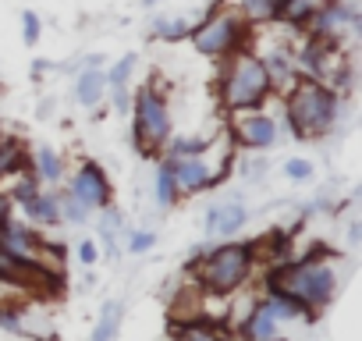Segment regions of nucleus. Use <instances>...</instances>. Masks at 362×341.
I'll return each instance as SVG.
<instances>
[{
    "mask_svg": "<svg viewBox=\"0 0 362 341\" xmlns=\"http://www.w3.org/2000/svg\"><path fill=\"white\" fill-rule=\"evenodd\" d=\"M284 114L298 139H320L334 128V121L341 114V96H337V89L298 75L284 89Z\"/></svg>",
    "mask_w": 362,
    "mask_h": 341,
    "instance_id": "1",
    "label": "nucleus"
},
{
    "mask_svg": "<svg viewBox=\"0 0 362 341\" xmlns=\"http://www.w3.org/2000/svg\"><path fill=\"white\" fill-rule=\"evenodd\" d=\"M217 93H221V103L235 114V110H256L263 107L270 96H274V82H270V71L263 64V57L256 50H235L224 57V71H221V82H217Z\"/></svg>",
    "mask_w": 362,
    "mask_h": 341,
    "instance_id": "2",
    "label": "nucleus"
},
{
    "mask_svg": "<svg viewBox=\"0 0 362 341\" xmlns=\"http://www.w3.org/2000/svg\"><path fill=\"white\" fill-rule=\"evenodd\" d=\"M267 284L270 288H281L284 295H291L302 306L305 316L320 313L334 299V291H337L334 270L327 263H320V260H284V263H277L270 270Z\"/></svg>",
    "mask_w": 362,
    "mask_h": 341,
    "instance_id": "3",
    "label": "nucleus"
},
{
    "mask_svg": "<svg viewBox=\"0 0 362 341\" xmlns=\"http://www.w3.org/2000/svg\"><path fill=\"white\" fill-rule=\"evenodd\" d=\"M252 267H256V245L224 242L196 263V281L206 295H235L252 277Z\"/></svg>",
    "mask_w": 362,
    "mask_h": 341,
    "instance_id": "4",
    "label": "nucleus"
},
{
    "mask_svg": "<svg viewBox=\"0 0 362 341\" xmlns=\"http://www.w3.org/2000/svg\"><path fill=\"white\" fill-rule=\"evenodd\" d=\"M249 29H252V25H249L238 11H210L199 25H192L189 40H192V47H196L203 57L224 61L228 54H235V50L245 47Z\"/></svg>",
    "mask_w": 362,
    "mask_h": 341,
    "instance_id": "5",
    "label": "nucleus"
},
{
    "mask_svg": "<svg viewBox=\"0 0 362 341\" xmlns=\"http://www.w3.org/2000/svg\"><path fill=\"white\" fill-rule=\"evenodd\" d=\"M132 114H135L132 135H135V142H139L146 153L170 142V107H167V100L160 96V89L142 86V89L135 93V100H132Z\"/></svg>",
    "mask_w": 362,
    "mask_h": 341,
    "instance_id": "6",
    "label": "nucleus"
},
{
    "mask_svg": "<svg viewBox=\"0 0 362 341\" xmlns=\"http://www.w3.org/2000/svg\"><path fill=\"white\" fill-rule=\"evenodd\" d=\"M167 163L174 170L177 192H203V189H214V185H221L228 178L224 167H210L206 163V153H199V156H170Z\"/></svg>",
    "mask_w": 362,
    "mask_h": 341,
    "instance_id": "7",
    "label": "nucleus"
},
{
    "mask_svg": "<svg viewBox=\"0 0 362 341\" xmlns=\"http://www.w3.org/2000/svg\"><path fill=\"white\" fill-rule=\"evenodd\" d=\"M231 135L245 149H270L277 142V121L270 114H263L259 107L256 110H235Z\"/></svg>",
    "mask_w": 362,
    "mask_h": 341,
    "instance_id": "8",
    "label": "nucleus"
},
{
    "mask_svg": "<svg viewBox=\"0 0 362 341\" xmlns=\"http://www.w3.org/2000/svg\"><path fill=\"white\" fill-rule=\"evenodd\" d=\"M71 196L82 200L89 210H107L110 207V178L107 170L93 160H82L75 178H71Z\"/></svg>",
    "mask_w": 362,
    "mask_h": 341,
    "instance_id": "9",
    "label": "nucleus"
},
{
    "mask_svg": "<svg viewBox=\"0 0 362 341\" xmlns=\"http://www.w3.org/2000/svg\"><path fill=\"white\" fill-rule=\"evenodd\" d=\"M281 323H284V320L270 309V302L259 299V302H252L249 313L242 316V337H245V341H277Z\"/></svg>",
    "mask_w": 362,
    "mask_h": 341,
    "instance_id": "10",
    "label": "nucleus"
},
{
    "mask_svg": "<svg viewBox=\"0 0 362 341\" xmlns=\"http://www.w3.org/2000/svg\"><path fill=\"white\" fill-rule=\"evenodd\" d=\"M249 221V210L242 203H221L206 214V235H235Z\"/></svg>",
    "mask_w": 362,
    "mask_h": 341,
    "instance_id": "11",
    "label": "nucleus"
},
{
    "mask_svg": "<svg viewBox=\"0 0 362 341\" xmlns=\"http://www.w3.org/2000/svg\"><path fill=\"white\" fill-rule=\"evenodd\" d=\"M103 96H107V75H103L100 64H89V68L78 75V82H75V100H78L82 107H96Z\"/></svg>",
    "mask_w": 362,
    "mask_h": 341,
    "instance_id": "12",
    "label": "nucleus"
},
{
    "mask_svg": "<svg viewBox=\"0 0 362 341\" xmlns=\"http://www.w3.org/2000/svg\"><path fill=\"white\" fill-rule=\"evenodd\" d=\"M22 210L29 214V221H36V224H47V228H54V224H61V203H57V196H50V192H33L29 200H22Z\"/></svg>",
    "mask_w": 362,
    "mask_h": 341,
    "instance_id": "13",
    "label": "nucleus"
},
{
    "mask_svg": "<svg viewBox=\"0 0 362 341\" xmlns=\"http://www.w3.org/2000/svg\"><path fill=\"white\" fill-rule=\"evenodd\" d=\"M330 4V0H281V8H277V22L281 25H291V29H305L309 18Z\"/></svg>",
    "mask_w": 362,
    "mask_h": 341,
    "instance_id": "14",
    "label": "nucleus"
},
{
    "mask_svg": "<svg viewBox=\"0 0 362 341\" xmlns=\"http://www.w3.org/2000/svg\"><path fill=\"white\" fill-rule=\"evenodd\" d=\"M33 163H36V182H47V185H54V182H61L64 178V163H61V156L50 149V146H40L36 153H33Z\"/></svg>",
    "mask_w": 362,
    "mask_h": 341,
    "instance_id": "15",
    "label": "nucleus"
},
{
    "mask_svg": "<svg viewBox=\"0 0 362 341\" xmlns=\"http://www.w3.org/2000/svg\"><path fill=\"white\" fill-rule=\"evenodd\" d=\"M277 8H281V0H238L235 11L249 25H267V22H277Z\"/></svg>",
    "mask_w": 362,
    "mask_h": 341,
    "instance_id": "16",
    "label": "nucleus"
},
{
    "mask_svg": "<svg viewBox=\"0 0 362 341\" xmlns=\"http://www.w3.org/2000/svg\"><path fill=\"white\" fill-rule=\"evenodd\" d=\"M177 185H174V170H170V163L163 160L160 167H156V203L167 210V207H174L177 203Z\"/></svg>",
    "mask_w": 362,
    "mask_h": 341,
    "instance_id": "17",
    "label": "nucleus"
},
{
    "mask_svg": "<svg viewBox=\"0 0 362 341\" xmlns=\"http://www.w3.org/2000/svg\"><path fill=\"white\" fill-rule=\"evenodd\" d=\"M189 33H192V22L189 18H156L153 22V36L156 40H167V43L189 40Z\"/></svg>",
    "mask_w": 362,
    "mask_h": 341,
    "instance_id": "18",
    "label": "nucleus"
},
{
    "mask_svg": "<svg viewBox=\"0 0 362 341\" xmlns=\"http://www.w3.org/2000/svg\"><path fill=\"white\" fill-rule=\"evenodd\" d=\"M25 170V153L18 142H0V178L4 175H22Z\"/></svg>",
    "mask_w": 362,
    "mask_h": 341,
    "instance_id": "19",
    "label": "nucleus"
},
{
    "mask_svg": "<svg viewBox=\"0 0 362 341\" xmlns=\"http://www.w3.org/2000/svg\"><path fill=\"white\" fill-rule=\"evenodd\" d=\"M181 341H224V334L217 330V323L192 316L185 327H181Z\"/></svg>",
    "mask_w": 362,
    "mask_h": 341,
    "instance_id": "20",
    "label": "nucleus"
},
{
    "mask_svg": "<svg viewBox=\"0 0 362 341\" xmlns=\"http://www.w3.org/2000/svg\"><path fill=\"white\" fill-rule=\"evenodd\" d=\"M135 61H139L135 54H124L110 71H103V75H107V89H128V79H132V71H135Z\"/></svg>",
    "mask_w": 362,
    "mask_h": 341,
    "instance_id": "21",
    "label": "nucleus"
},
{
    "mask_svg": "<svg viewBox=\"0 0 362 341\" xmlns=\"http://www.w3.org/2000/svg\"><path fill=\"white\" fill-rule=\"evenodd\" d=\"M57 203H61V221H68V224H86L89 221V207L82 203V200H75L71 192L68 196H57Z\"/></svg>",
    "mask_w": 362,
    "mask_h": 341,
    "instance_id": "22",
    "label": "nucleus"
},
{
    "mask_svg": "<svg viewBox=\"0 0 362 341\" xmlns=\"http://www.w3.org/2000/svg\"><path fill=\"white\" fill-rule=\"evenodd\" d=\"M114 330H117V306L107 302V306H103V316H100V323H96L93 341H114Z\"/></svg>",
    "mask_w": 362,
    "mask_h": 341,
    "instance_id": "23",
    "label": "nucleus"
},
{
    "mask_svg": "<svg viewBox=\"0 0 362 341\" xmlns=\"http://www.w3.org/2000/svg\"><path fill=\"white\" fill-rule=\"evenodd\" d=\"M284 175L291 182H309L313 178V163L305 156H291V160H284Z\"/></svg>",
    "mask_w": 362,
    "mask_h": 341,
    "instance_id": "24",
    "label": "nucleus"
},
{
    "mask_svg": "<svg viewBox=\"0 0 362 341\" xmlns=\"http://www.w3.org/2000/svg\"><path fill=\"white\" fill-rule=\"evenodd\" d=\"M22 36H25V43L29 47H36L40 43V36H43V22H40V15L36 11H22Z\"/></svg>",
    "mask_w": 362,
    "mask_h": 341,
    "instance_id": "25",
    "label": "nucleus"
},
{
    "mask_svg": "<svg viewBox=\"0 0 362 341\" xmlns=\"http://www.w3.org/2000/svg\"><path fill=\"white\" fill-rule=\"evenodd\" d=\"M156 245V235L153 231H132V238H128V249L132 253H149Z\"/></svg>",
    "mask_w": 362,
    "mask_h": 341,
    "instance_id": "26",
    "label": "nucleus"
},
{
    "mask_svg": "<svg viewBox=\"0 0 362 341\" xmlns=\"http://www.w3.org/2000/svg\"><path fill=\"white\" fill-rule=\"evenodd\" d=\"M96 260H100V249H96V242H93V238L78 242V263H82V267H93Z\"/></svg>",
    "mask_w": 362,
    "mask_h": 341,
    "instance_id": "27",
    "label": "nucleus"
},
{
    "mask_svg": "<svg viewBox=\"0 0 362 341\" xmlns=\"http://www.w3.org/2000/svg\"><path fill=\"white\" fill-rule=\"evenodd\" d=\"M8 217H11V200H8V196H0V224H4Z\"/></svg>",
    "mask_w": 362,
    "mask_h": 341,
    "instance_id": "28",
    "label": "nucleus"
},
{
    "mask_svg": "<svg viewBox=\"0 0 362 341\" xmlns=\"http://www.w3.org/2000/svg\"><path fill=\"white\" fill-rule=\"evenodd\" d=\"M142 4H146V8H153V4H156V0H142Z\"/></svg>",
    "mask_w": 362,
    "mask_h": 341,
    "instance_id": "29",
    "label": "nucleus"
}]
</instances>
